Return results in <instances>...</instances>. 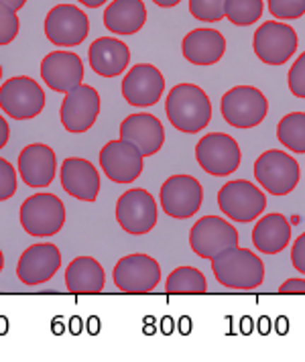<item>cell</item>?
<instances>
[{
  "label": "cell",
  "mask_w": 305,
  "mask_h": 362,
  "mask_svg": "<svg viewBox=\"0 0 305 362\" xmlns=\"http://www.w3.org/2000/svg\"><path fill=\"white\" fill-rule=\"evenodd\" d=\"M299 39L295 29L285 21H267L253 37L255 55L267 66H283L295 55Z\"/></svg>",
  "instance_id": "cell-9"
},
{
  "label": "cell",
  "mask_w": 305,
  "mask_h": 362,
  "mask_svg": "<svg viewBox=\"0 0 305 362\" xmlns=\"http://www.w3.org/2000/svg\"><path fill=\"white\" fill-rule=\"evenodd\" d=\"M287 86L295 98L305 100V51L293 62L287 74Z\"/></svg>",
  "instance_id": "cell-34"
},
{
  "label": "cell",
  "mask_w": 305,
  "mask_h": 362,
  "mask_svg": "<svg viewBox=\"0 0 305 362\" xmlns=\"http://www.w3.org/2000/svg\"><path fill=\"white\" fill-rule=\"evenodd\" d=\"M102 18L110 33L134 35L145 27L146 6L143 0H113Z\"/></svg>",
  "instance_id": "cell-26"
},
{
  "label": "cell",
  "mask_w": 305,
  "mask_h": 362,
  "mask_svg": "<svg viewBox=\"0 0 305 362\" xmlns=\"http://www.w3.org/2000/svg\"><path fill=\"white\" fill-rule=\"evenodd\" d=\"M57 157L55 151L43 143L27 145L18 153V175L25 185L41 189L47 187L55 180Z\"/></svg>",
  "instance_id": "cell-20"
},
{
  "label": "cell",
  "mask_w": 305,
  "mask_h": 362,
  "mask_svg": "<svg viewBox=\"0 0 305 362\" xmlns=\"http://www.w3.org/2000/svg\"><path fill=\"white\" fill-rule=\"evenodd\" d=\"M220 112L230 127L248 131L267 118L269 100L255 86H234L222 96Z\"/></svg>",
  "instance_id": "cell-3"
},
{
  "label": "cell",
  "mask_w": 305,
  "mask_h": 362,
  "mask_svg": "<svg viewBox=\"0 0 305 362\" xmlns=\"http://www.w3.org/2000/svg\"><path fill=\"white\" fill-rule=\"evenodd\" d=\"M16 194V169L0 157V202H6Z\"/></svg>",
  "instance_id": "cell-35"
},
{
  "label": "cell",
  "mask_w": 305,
  "mask_h": 362,
  "mask_svg": "<svg viewBox=\"0 0 305 362\" xmlns=\"http://www.w3.org/2000/svg\"><path fill=\"white\" fill-rule=\"evenodd\" d=\"M0 4H4V6H8V8H13V11L18 13L27 4V0H0Z\"/></svg>",
  "instance_id": "cell-39"
},
{
  "label": "cell",
  "mask_w": 305,
  "mask_h": 362,
  "mask_svg": "<svg viewBox=\"0 0 305 362\" xmlns=\"http://www.w3.org/2000/svg\"><path fill=\"white\" fill-rule=\"evenodd\" d=\"M21 31V21L16 17V11L0 4V47L13 43Z\"/></svg>",
  "instance_id": "cell-33"
},
{
  "label": "cell",
  "mask_w": 305,
  "mask_h": 362,
  "mask_svg": "<svg viewBox=\"0 0 305 362\" xmlns=\"http://www.w3.org/2000/svg\"><path fill=\"white\" fill-rule=\"evenodd\" d=\"M279 293H305V279H287L279 287Z\"/></svg>",
  "instance_id": "cell-37"
},
{
  "label": "cell",
  "mask_w": 305,
  "mask_h": 362,
  "mask_svg": "<svg viewBox=\"0 0 305 362\" xmlns=\"http://www.w3.org/2000/svg\"><path fill=\"white\" fill-rule=\"evenodd\" d=\"M190 247L200 259L212 261L228 248L238 247V230L220 216H204L190 230Z\"/></svg>",
  "instance_id": "cell-11"
},
{
  "label": "cell",
  "mask_w": 305,
  "mask_h": 362,
  "mask_svg": "<svg viewBox=\"0 0 305 362\" xmlns=\"http://www.w3.org/2000/svg\"><path fill=\"white\" fill-rule=\"evenodd\" d=\"M65 224V206L55 194H35L21 206V226L29 236H55Z\"/></svg>",
  "instance_id": "cell-6"
},
{
  "label": "cell",
  "mask_w": 305,
  "mask_h": 362,
  "mask_svg": "<svg viewBox=\"0 0 305 362\" xmlns=\"http://www.w3.org/2000/svg\"><path fill=\"white\" fill-rule=\"evenodd\" d=\"M88 64L102 78H118L130 64V51L118 37H98L88 51Z\"/></svg>",
  "instance_id": "cell-23"
},
{
  "label": "cell",
  "mask_w": 305,
  "mask_h": 362,
  "mask_svg": "<svg viewBox=\"0 0 305 362\" xmlns=\"http://www.w3.org/2000/svg\"><path fill=\"white\" fill-rule=\"evenodd\" d=\"M157 6H161V8H173V6H177L181 0H153Z\"/></svg>",
  "instance_id": "cell-40"
},
{
  "label": "cell",
  "mask_w": 305,
  "mask_h": 362,
  "mask_svg": "<svg viewBox=\"0 0 305 362\" xmlns=\"http://www.w3.org/2000/svg\"><path fill=\"white\" fill-rule=\"evenodd\" d=\"M163 212L175 220H188L200 212L204 202V187L192 175H171L163 181L159 192Z\"/></svg>",
  "instance_id": "cell-12"
},
{
  "label": "cell",
  "mask_w": 305,
  "mask_h": 362,
  "mask_svg": "<svg viewBox=\"0 0 305 362\" xmlns=\"http://www.w3.org/2000/svg\"><path fill=\"white\" fill-rule=\"evenodd\" d=\"M206 289H208L206 277L195 267H177L165 281V291L173 296L175 293L200 296V293H206Z\"/></svg>",
  "instance_id": "cell-28"
},
{
  "label": "cell",
  "mask_w": 305,
  "mask_h": 362,
  "mask_svg": "<svg viewBox=\"0 0 305 362\" xmlns=\"http://www.w3.org/2000/svg\"><path fill=\"white\" fill-rule=\"evenodd\" d=\"M41 80L53 92L67 94L84 82V62L74 51H51L41 62Z\"/></svg>",
  "instance_id": "cell-19"
},
{
  "label": "cell",
  "mask_w": 305,
  "mask_h": 362,
  "mask_svg": "<svg viewBox=\"0 0 305 362\" xmlns=\"http://www.w3.org/2000/svg\"><path fill=\"white\" fill-rule=\"evenodd\" d=\"M212 273L226 289L253 291L265 281V263L248 248H228L212 259Z\"/></svg>",
  "instance_id": "cell-2"
},
{
  "label": "cell",
  "mask_w": 305,
  "mask_h": 362,
  "mask_svg": "<svg viewBox=\"0 0 305 362\" xmlns=\"http://www.w3.org/2000/svg\"><path fill=\"white\" fill-rule=\"evenodd\" d=\"M62 267V250L51 245H31L27 248L18 263H16V277L27 287H37L55 277Z\"/></svg>",
  "instance_id": "cell-18"
},
{
  "label": "cell",
  "mask_w": 305,
  "mask_h": 362,
  "mask_svg": "<svg viewBox=\"0 0 305 362\" xmlns=\"http://www.w3.org/2000/svg\"><path fill=\"white\" fill-rule=\"evenodd\" d=\"M277 139L283 147L305 155V112H291L277 124Z\"/></svg>",
  "instance_id": "cell-29"
},
{
  "label": "cell",
  "mask_w": 305,
  "mask_h": 362,
  "mask_svg": "<svg viewBox=\"0 0 305 362\" xmlns=\"http://www.w3.org/2000/svg\"><path fill=\"white\" fill-rule=\"evenodd\" d=\"M8 139H11V127H8L6 118L0 115V148L6 147Z\"/></svg>",
  "instance_id": "cell-38"
},
{
  "label": "cell",
  "mask_w": 305,
  "mask_h": 362,
  "mask_svg": "<svg viewBox=\"0 0 305 362\" xmlns=\"http://www.w3.org/2000/svg\"><path fill=\"white\" fill-rule=\"evenodd\" d=\"M181 53L192 66H214L226 53L224 35L216 29H193L181 41Z\"/></svg>",
  "instance_id": "cell-24"
},
{
  "label": "cell",
  "mask_w": 305,
  "mask_h": 362,
  "mask_svg": "<svg viewBox=\"0 0 305 362\" xmlns=\"http://www.w3.org/2000/svg\"><path fill=\"white\" fill-rule=\"evenodd\" d=\"M291 243V224L283 214L260 216L253 228V245L263 255H279Z\"/></svg>",
  "instance_id": "cell-27"
},
{
  "label": "cell",
  "mask_w": 305,
  "mask_h": 362,
  "mask_svg": "<svg viewBox=\"0 0 305 362\" xmlns=\"http://www.w3.org/2000/svg\"><path fill=\"white\" fill-rule=\"evenodd\" d=\"M0 108L15 120H31L45 108V92L29 76H15L0 86Z\"/></svg>",
  "instance_id": "cell-8"
},
{
  "label": "cell",
  "mask_w": 305,
  "mask_h": 362,
  "mask_svg": "<svg viewBox=\"0 0 305 362\" xmlns=\"http://www.w3.org/2000/svg\"><path fill=\"white\" fill-rule=\"evenodd\" d=\"M291 263L305 277V232L299 234L297 240L293 243V248H291Z\"/></svg>",
  "instance_id": "cell-36"
},
{
  "label": "cell",
  "mask_w": 305,
  "mask_h": 362,
  "mask_svg": "<svg viewBox=\"0 0 305 362\" xmlns=\"http://www.w3.org/2000/svg\"><path fill=\"white\" fill-rule=\"evenodd\" d=\"M218 208L228 220L248 224L267 210V196L251 181H226L218 192Z\"/></svg>",
  "instance_id": "cell-5"
},
{
  "label": "cell",
  "mask_w": 305,
  "mask_h": 362,
  "mask_svg": "<svg viewBox=\"0 0 305 362\" xmlns=\"http://www.w3.org/2000/svg\"><path fill=\"white\" fill-rule=\"evenodd\" d=\"M98 159L104 175L114 183H132L134 180H139L145 165L143 163L145 157L141 155V151L122 139L108 141L100 148Z\"/></svg>",
  "instance_id": "cell-16"
},
{
  "label": "cell",
  "mask_w": 305,
  "mask_h": 362,
  "mask_svg": "<svg viewBox=\"0 0 305 362\" xmlns=\"http://www.w3.org/2000/svg\"><path fill=\"white\" fill-rule=\"evenodd\" d=\"M265 0H226L224 17L236 27H251L263 17Z\"/></svg>",
  "instance_id": "cell-30"
},
{
  "label": "cell",
  "mask_w": 305,
  "mask_h": 362,
  "mask_svg": "<svg viewBox=\"0 0 305 362\" xmlns=\"http://www.w3.org/2000/svg\"><path fill=\"white\" fill-rule=\"evenodd\" d=\"M163 92H165V78L159 67L151 64H137L122 78V98L130 106L137 108L155 106L163 98Z\"/></svg>",
  "instance_id": "cell-17"
},
{
  "label": "cell",
  "mask_w": 305,
  "mask_h": 362,
  "mask_svg": "<svg viewBox=\"0 0 305 362\" xmlns=\"http://www.w3.org/2000/svg\"><path fill=\"white\" fill-rule=\"evenodd\" d=\"M114 285L122 293L143 296L151 293L161 281L159 263L149 255H127L114 264L113 271Z\"/></svg>",
  "instance_id": "cell-14"
},
{
  "label": "cell",
  "mask_w": 305,
  "mask_h": 362,
  "mask_svg": "<svg viewBox=\"0 0 305 362\" xmlns=\"http://www.w3.org/2000/svg\"><path fill=\"white\" fill-rule=\"evenodd\" d=\"M80 4H84V6H88V8H100L104 2H108V0H78Z\"/></svg>",
  "instance_id": "cell-41"
},
{
  "label": "cell",
  "mask_w": 305,
  "mask_h": 362,
  "mask_svg": "<svg viewBox=\"0 0 305 362\" xmlns=\"http://www.w3.org/2000/svg\"><path fill=\"white\" fill-rule=\"evenodd\" d=\"M226 0H190V13L202 23H218L224 18Z\"/></svg>",
  "instance_id": "cell-31"
},
{
  "label": "cell",
  "mask_w": 305,
  "mask_h": 362,
  "mask_svg": "<svg viewBox=\"0 0 305 362\" xmlns=\"http://www.w3.org/2000/svg\"><path fill=\"white\" fill-rule=\"evenodd\" d=\"M195 161L212 177H228L241 167L242 153L234 136L208 132L195 145Z\"/></svg>",
  "instance_id": "cell-7"
},
{
  "label": "cell",
  "mask_w": 305,
  "mask_h": 362,
  "mask_svg": "<svg viewBox=\"0 0 305 362\" xmlns=\"http://www.w3.org/2000/svg\"><path fill=\"white\" fill-rule=\"evenodd\" d=\"M255 180L271 196H289L301 180V169L285 151L269 148L255 161Z\"/></svg>",
  "instance_id": "cell-4"
},
{
  "label": "cell",
  "mask_w": 305,
  "mask_h": 362,
  "mask_svg": "<svg viewBox=\"0 0 305 362\" xmlns=\"http://www.w3.org/2000/svg\"><path fill=\"white\" fill-rule=\"evenodd\" d=\"M157 202L143 187L125 192L116 202V222L132 236L149 234L157 224Z\"/></svg>",
  "instance_id": "cell-13"
},
{
  "label": "cell",
  "mask_w": 305,
  "mask_h": 362,
  "mask_svg": "<svg viewBox=\"0 0 305 362\" xmlns=\"http://www.w3.org/2000/svg\"><path fill=\"white\" fill-rule=\"evenodd\" d=\"M59 177H62L64 192L69 194L71 198L90 202V204L96 202L98 194H100V173L88 159L67 157L62 163Z\"/></svg>",
  "instance_id": "cell-22"
},
{
  "label": "cell",
  "mask_w": 305,
  "mask_h": 362,
  "mask_svg": "<svg viewBox=\"0 0 305 362\" xmlns=\"http://www.w3.org/2000/svg\"><path fill=\"white\" fill-rule=\"evenodd\" d=\"M106 285L104 267L92 257H78L65 269V287L76 296H96Z\"/></svg>",
  "instance_id": "cell-25"
},
{
  "label": "cell",
  "mask_w": 305,
  "mask_h": 362,
  "mask_svg": "<svg viewBox=\"0 0 305 362\" xmlns=\"http://www.w3.org/2000/svg\"><path fill=\"white\" fill-rule=\"evenodd\" d=\"M2 269H4V255H2V250H0V273H2Z\"/></svg>",
  "instance_id": "cell-42"
},
{
  "label": "cell",
  "mask_w": 305,
  "mask_h": 362,
  "mask_svg": "<svg viewBox=\"0 0 305 362\" xmlns=\"http://www.w3.org/2000/svg\"><path fill=\"white\" fill-rule=\"evenodd\" d=\"M275 21H295L305 15V0H267Z\"/></svg>",
  "instance_id": "cell-32"
},
{
  "label": "cell",
  "mask_w": 305,
  "mask_h": 362,
  "mask_svg": "<svg viewBox=\"0 0 305 362\" xmlns=\"http://www.w3.org/2000/svg\"><path fill=\"white\" fill-rule=\"evenodd\" d=\"M43 31L55 47H78L90 33V18L74 4H57L45 17Z\"/></svg>",
  "instance_id": "cell-10"
},
{
  "label": "cell",
  "mask_w": 305,
  "mask_h": 362,
  "mask_svg": "<svg viewBox=\"0 0 305 362\" xmlns=\"http://www.w3.org/2000/svg\"><path fill=\"white\" fill-rule=\"evenodd\" d=\"M0 78H2V66H0Z\"/></svg>",
  "instance_id": "cell-43"
},
{
  "label": "cell",
  "mask_w": 305,
  "mask_h": 362,
  "mask_svg": "<svg viewBox=\"0 0 305 362\" xmlns=\"http://www.w3.org/2000/svg\"><path fill=\"white\" fill-rule=\"evenodd\" d=\"M120 139L134 145L143 157H153L165 145V129L159 118L149 112L129 115L120 122Z\"/></svg>",
  "instance_id": "cell-21"
},
{
  "label": "cell",
  "mask_w": 305,
  "mask_h": 362,
  "mask_svg": "<svg viewBox=\"0 0 305 362\" xmlns=\"http://www.w3.org/2000/svg\"><path fill=\"white\" fill-rule=\"evenodd\" d=\"M100 94L96 88L80 83L78 88L69 90L64 94L62 108H59V118L67 132L80 134V132L90 131L96 124L98 115H100Z\"/></svg>",
  "instance_id": "cell-15"
},
{
  "label": "cell",
  "mask_w": 305,
  "mask_h": 362,
  "mask_svg": "<svg viewBox=\"0 0 305 362\" xmlns=\"http://www.w3.org/2000/svg\"><path fill=\"white\" fill-rule=\"evenodd\" d=\"M165 112L179 132L204 131L212 120V102L208 94L195 83H177L165 98Z\"/></svg>",
  "instance_id": "cell-1"
}]
</instances>
